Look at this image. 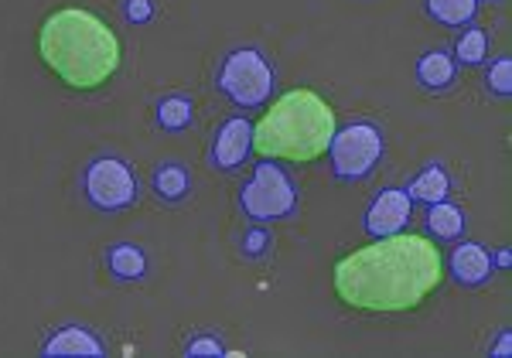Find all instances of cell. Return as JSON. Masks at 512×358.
<instances>
[{
    "label": "cell",
    "instance_id": "1",
    "mask_svg": "<svg viewBox=\"0 0 512 358\" xmlns=\"http://www.w3.org/2000/svg\"><path fill=\"white\" fill-rule=\"evenodd\" d=\"M338 301L362 314L417 311L444 283V253L417 232L373 239L335 263Z\"/></svg>",
    "mask_w": 512,
    "mask_h": 358
},
{
    "label": "cell",
    "instance_id": "2",
    "mask_svg": "<svg viewBox=\"0 0 512 358\" xmlns=\"http://www.w3.org/2000/svg\"><path fill=\"white\" fill-rule=\"evenodd\" d=\"M38 55L62 86L96 93L117 79L123 41L89 7H59L38 28Z\"/></svg>",
    "mask_w": 512,
    "mask_h": 358
},
{
    "label": "cell",
    "instance_id": "3",
    "mask_svg": "<svg viewBox=\"0 0 512 358\" xmlns=\"http://www.w3.org/2000/svg\"><path fill=\"white\" fill-rule=\"evenodd\" d=\"M338 130V116L315 89H287L267 113L253 123V154L267 161L311 164L328 154Z\"/></svg>",
    "mask_w": 512,
    "mask_h": 358
},
{
    "label": "cell",
    "instance_id": "4",
    "mask_svg": "<svg viewBox=\"0 0 512 358\" xmlns=\"http://www.w3.org/2000/svg\"><path fill=\"white\" fill-rule=\"evenodd\" d=\"M277 86L274 65L263 58V52L256 48H236L222 58L219 72H216V89L229 99L239 110H260L270 103Z\"/></svg>",
    "mask_w": 512,
    "mask_h": 358
},
{
    "label": "cell",
    "instance_id": "5",
    "mask_svg": "<svg viewBox=\"0 0 512 358\" xmlns=\"http://www.w3.org/2000/svg\"><path fill=\"white\" fill-rule=\"evenodd\" d=\"M239 208L246 212V219L256 222H280L291 219L297 212V185L294 178L280 168L277 161L260 157L253 178L239 188Z\"/></svg>",
    "mask_w": 512,
    "mask_h": 358
},
{
    "label": "cell",
    "instance_id": "6",
    "mask_svg": "<svg viewBox=\"0 0 512 358\" xmlns=\"http://www.w3.org/2000/svg\"><path fill=\"white\" fill-rule=\"evenodd\" d=\"M328 157H332V171L338 181L369 178L376 171V164L383 161V130L369 120L338 127L332 144H328Z\"/></svg>",
    "mask_w": 512,
    "mask_h": 358
},
{
    "label": "cell",
    "instance_id": "7",
    "mask_svg": "<svg viewBox=\"0 0 512 358\" xmlns=\"http://www.w3.org/2000/svg\"><path fill=\"white\" fill-rule=\"evenodd\" d=\"M82 191H86V202L96 212H123L140 198V181L123 157L103 154L86 164Z\"/></svg>",
    "mask_w": 512,
    "mask_h": 358
},
{
    "label": "cell",
    "instance_id": "8",
    "mask_svg": "<svg viewBox=\"0 0 512 358\" xmlns=\"http://www.w3.org/2000/svg\"><path fill=\"white\" fill-rule=\"evenodd\" d=\"M253 154V123L246 116H229L222 120L216 133H212L209 147V164L216 171H239L246 164V157Z\"/></svg>",
    "mask_w": 512,
    "mask_h": 358
},
{
    "label": "cell",
    "instance_id": "9",
    "mask_svg": "<svg viewBox=\"0 0 512 358\" xmlns=\"http://www.w3.org/2000/svg\"><path fill=\"white\" fill-rule=\"evenodd\" d=\"M410 215H414V202L403 188H386L383 195H376V202L369 205L366 212V232L373 239H383V236H396V232L407 229Z\"/></svg>",
    "mask_w": 512,
    "mask_h": 358
},
{
    "label": "cell",
    "instance_id": "10",
    "mask_svg": "<svg viewBox=\"0 0 512 358\" xmlns=\"http://www.w3.org/2000/svg\"><path fill=\"white\" fill-rule=\"evenodd\" d=\"M444 266H448V273L461 283V287H482V283H489L495 273L489 249L478 246V243L454 246V253L444 260Z\"/></svg>",
    "mask_w": 512,
    "mask_h": 358
},
{
    "label": "cell",
    "instance_id": "11",
    "mask_svg": "<svg viewBox=\"0 0 512 358\" xmlns=\"http://www.w3.org/2000/svg\"><path fill=\"white\" fill-rule=\"evenodd\" d=\"M41 355L55 358V355H89V358H99L106 355V345L103 338L93 335L89 328H79V324H69V328H62L59 335H52L41 345Z\"/></svg>",
    "mask_w": 512,
    "mask_h": 358
},
{
    "label": "cell",
    "instance_id": "12",
    "mask_svg": "<svg viewBox=\"0 0 512 358\" xmlns=\"http://www.w3.org/2000/svg\"><path fill=\"white\" fill-rule=\"evenodd\" d=\"M454 79H458V62L441 52V48H434V52L420 55L417 62V82L427 89V93H444V89L454 86Z\"/></svg>",
    "mask_w": 512,
    "mask_h": 358
},
{
    "label": "cell",
    "instance_id": "13",
    "mask_svg": "<svg viewBox=\"0 0 512 358\" xmlns=\"http://www.w3.org/2000/svg\"><path fill=\"white\" fill-rule=\"evenodd\" d=\"M154 123L164 130V133H185L195 127V103L192 96L185 93H171V96H161L154 103Z\"/></svg>",
    "mask_w": 512,
    "mask_h": 358
},
{
    "label": "cell",
    "instance_id": "14",
    "mask_svg": "<svg viewBox=\"0 0 512 358\" xmlns=\"http://www.w3.org/2000/svg\"><path fill=\"white\" fill-rule=\"evenodd\" d=\"M151 188H154V195L161 198V202H168V205H178V202H185L188 195H192V174H188L185 164H158L151 174Z\"/></svg>",
    "mask_w": 512,
    "mask_h": 358
},
{
    "label": "cell",
    "instance_id": "15",
    "mask_svg": "<svg viewBox=\"0 0 512 358\" xmlns=\"http://www.w3.org/2000/svg\"><path fill=\"white\" fill-rule=\"evenodd\" d=\"M106 270L123 283H134L147 277V253L134 243H117L106 253Z\"/></svg>",
    "mask_w": 512,
    "mask_h": 358
},
{
    "label": "cell",
    "instance_id": "16",
    "mask_svg": "<svg viewBox=\"0 0 512 358\" xmlns=\"http://www.w3.org/2000/svg\"><path fill=\"white\" fill-rule=\"evenodd\" d=\"M403 191L410 195V202H427V205L444 202V198L451 195V174L444 171L441 164H431V168L420 171Z\"/></svg>",
    "mask_w": 512,
    "mask_h": 358
},
{
    "label": "cell",
    "instance_id": "17",
    "mask_svg": "<svg viewBox=\"0 0 512 358\" xmlns=\"http://www.w3.org/2000/svg\"><path fill=\"white\" fill-rule=\"evenodd\" d=\"M465 212H461L458 205H451L448 198L444 202H434L431 212H427V229H431V236L444 239V243H458L461 236H465Z\"/></svg>",
    "mask_w": 512,
    "mask_h": 358
},
{
    "label": "cell",
    "instance_id": "18",
    "mask_svg": "<svg viewBox=\"0 0 512 358\" xmlns=\"http://www.w3.org/2000/svg\"><path fill=\"white\" fill-rule=\"evenodd\" d=\"M427 14L441 24H468L478 14V0H427Z\"/></svg>",
    "mask_w": 512,
    "mask_h": 358
},
{
    "label": "cell",
    "instance_id": "19",
    "mask_svg": "<svg viewBox=\"0 0 512 358\" xmlns=\"http://www.w3.org/2000/svg\"><path fill=\"white\" fill-rule=\"evenodd\" d=\"M454 55L465 65H482L485 55H489V35H485L482 28L465 31V35L458 38V45H454Z\"/></svg>",
    "mask_w": 512,
    "mask_h": 358
},
{
    "label": "cell",
    "instance_id": "20",
    "mask_svg": "<svg viewBox=\"0 0 512 358\" xmlns=\"http://www.w3.org/2000/svg\"><path fill=\"white\" fill-rule=\"evenodd\" d=\"M270 246H274V236H270L263 226H253L239 236V253H243L246 260H260V256H267Z\"/></svg>",
    "mask_w": 512,
    "mask_h": 358
},
{
    "label": "cell",
    "instance_id": "21",
    "mask_svg": "<svg viewBox=\"0 0 512 358\" xmlns=\"http://www.w3.org/2000/svg\"><path fill=\"white\" fill-rule=\"evenodd\" d=\"M485 86H489L492 96H509L512 93V62L509 58H499V62L489 69L485 76Z\"/></svg>",
    "mask_w": 512,
    "mask_h": 358
},
{
    "label": "cell",
    "instance_id": "22",
    "mask_svg": "<svg viewBox=\"0 0 512 358\" xmlns=\"http://www.w3.org/2000/svg\"><path fill=\"white\" fill-rule=\"evenodd\" d=\"M185 355L188 358H216V355H226V345H222L216 335H198L185 345Z\"/></svg>",
    "mask_w": 512,
    "mask_h": 358
},
{
    "label": "cell",
    "instance_id": "23",
    "mask_svg": "<svg viewBox=\"0 0 512 358\" xmlns=\"http://www.w3.org/2000/svg\"><path fill=\"white\" fill-rule=\"evenodd\" d=\"M123 18L130 24L154 21V0H123Z\"/></svg>",
    "mask_w": 512,
    "mask_h": 358
},
{
    "label": "cell",
    "instance_id": "24",
    "mask_svg": "<svg viewBox=\"0 0 512 358\" xmlns=\"http://www.w3.org/2000/svg\"><path fill=\"white\" fill-rule=\"evenodd\" d=\"M509 348H512V338H509V331H502L499 335V341L489 348V355H495V358H506L509 355Z\"/></svg>",
    "mask_w": 512,
    "mask_h": 358
},
{
    "label": "cell",
    "instance_id": "25",
    "mask_svg": "<svg viewBox=\"0 0 512 358\" xmlns=\"http://www.w3.org/2000/svg\"><path fill=\"white\" fill-rule=\"evenodd\" d=\"M499 266H502V270L509 266V249H502V253H499Z\"/></svg>",
    "mask_w": 512,
    "mask_h": 358
}]
</instances>
